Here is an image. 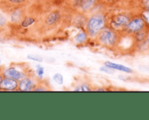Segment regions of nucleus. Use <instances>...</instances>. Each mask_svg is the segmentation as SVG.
<instances>
[{
	"mask_svg": "<svg viewBox=\"0 0 149 120\" xmlns=\"http://www.w3.org/2000/svg\"><path fill=\"white\" fill-rule=\"evenodd\" d=\"M147 35H148V28L145 29V30L140 31L136 32L135 34H134V35H132L130 37H132L133 43L134 44H140V43H142V42L146 41Z\"/></svg>",
	"mask_w": 149,
	"mask_h": 120,
	"instance_id": "obj_11",
	"label": "nucleus"
},
{
	"mask_svg": "<svg viewBox=\"0 0 149 120\" xmlns=\"http://www.w3.org/2000/svg\"><path fill=\"white\" fill-rule=\"evenodd\" d=\"M3 70L2 69H0V83H1V81H2V79L3 78Z\"/></svg>",
	"mask_w": 149,
	"mask_h": 120,
	"instance_id": "obj_26",
	"label": "nucleus"
},
{
	"mask_svg": "<svg viewBox=\"0 0 149 120\" xmlns=\"http://www.w3.org/2000/svg\"><path fill=\"white\" fill-rule=\"evenodd\" d=\"M60 17H61V15L58 11H52L47 16V17L45 19V23L48 25H52V24H56L60 19Z\"/></svg>",
	"mask_w": 149,
	"mask_h": 120,
	"instance_id": "obj_12",
	"label": "nucleus"
},
{
	"mask_svg": "<svg viewBox=\"0 0 149 120\" xmlns=\"http://www.w3.org/2000/svg\"><path fill=\"white\" fill-rule=\"evenodd\" d=\"M25 0H10V2L13 3H21L23 2H24Z\"/></svg>",
	"mask_w": 149,
	"mask_h": 120,
	"instance_id": "obj_24",
	"label": "nucleus"
},
{
	"mask_svg": "<svg viewBox=\"0 0 149 120\" xmlns=\"http://www.w3.org/2000/svg\"><path fill=\"white\" fill-rule=\"evenodd\" d=\"M6 24H7V18L3 15L0 14V28L5 26Z\"/></svg>",
	"mask_w": 149,
	"mask_h": 120,
	"instance_id": "obj_22",
	"label": "nucleus"
},
{
	"mask_svg": "<svg viewBox=\"0 0 149 120\" xmlns=\"http://www.w3.org/2000/svg\"><path fill=\"white\" fill-rule=\"evenodd\" d=\"M3 74L4 77L7 78H13L17 81L21 80L22 78H24V77L28 76V73L23 70L18 69L16 66H10L8 68H5L3 70Z\"/></svg>",
	"mask_w": 149,
	"mask_h": 120,
	"instance_id": "obj_6",
	"label": "nucleus"
},
{
	"mask_svg": "<svg viewBox=\"0 0 149 120\" xmlns=\"http://www.w3.org/2000/svg\"><path fill=\"white\" fill-rule=\"evenodd\" d=\"M37 82L35 79L29 75L22 78L21 80L18 81V86H17V91L20 92H33L35 87L37 86Z\"/></svg>",
	"mask_w": 149,
	"mask_h": 120,
	"instance_id": "obj_7",
	"label": "nucleus"
},
{
	"mask_svg": "<svg viewBox=\"0 0 149 120\" xmlns=\"http://www.w3.org/2000/svg\"><path fill=\"white\" fill-rule=\"evenodd\" d=\"M90 39L86 29H81L74 37V42L76 44H85Z\"/></svg>",
	"mask_w": 149,
	"mask_h": 120,
	"instance_id": "obj_10",
	"label": "nucleus"
},
{
	"mask_svg": "<svg viewBox=\"0 0 149 120\" xmlns=\"http://www.w3.org/2000/svg\"><path fill=\"white\" fill-rule=\"evenodd\" d=\"M93 91H97V92H106L107 91V88H93Z\"/></svg>",
	"mask_w": 149,
	"mask_h": 120,
	"instance_id": "obj_23",
	"label": "nucleus"
},
{
	"mask_svg": "<svg viewBox=\"0 0 149 120\" xmlns=\"http://www.w3.org/2000/svg\"><path fill=\"white\" fill-rule=\"evenodd\" d=\"M147 28H148L147 24H146L144 19L142 18V17L140 15L139 11L138 12L134 11L127 25L126 26L124 35L132 36V35L135 34L136 32L142 31V30H145Z\"/></svg>",
	"mask_w": 149,
	"mask_h": 120,
	"instance_id": "obj_4",
	"label": "nucleus"
},
{
	"mask_svg": "<svg viewBox=\"0 0 149 120\" xmlns=\"http://www.w3.org/2000/svg\"><path fill=\"white\" fill-rule=\"evenodd\" d=\"M28 59L32 60V61H36V62H42L43 61V58L39 55H34V54H29L27 56Z\"/></svg>",
	"mask_w": 149,
	"mask_h": 120,
	"instance_id": "obj_20",
	"label": "nucleus"
},
{
	"mask_svg": "<svg viewBox=\"0 0 149 120\" xmlns=\"http://www.w3.org/2000/svg\"><path fill=\"white\" fill-rule=\"evenodd\" d=\"M77 6L84 14H89L101 6L100 0H78Z\"/></svg>",
	"mask_w": 149,
	"mask_h": 120,
	"instance_id": "obj_5",
	"label": "nucleus"
},
{
	"mask_svg": "<svg viewBox=\"0 0 149 120\" xmlns=\"http://www.w3.org/2000/svg\"><path fill=\"white\" fill-rule=\"evenodd\" d=\"M104 65L108 66L109 68L113 69V71H121V72L126 73V74H133L134 73V70L132 68L126 66V65H120V64L112 62V61H106L104 63Z\"/></svg>",
	"mask_w": 149,
	"mask_h": 120,
	"instance_id": "obj_9",
	"label": "nucleus"
},
{
	"mask_svg": "<svg viewBox=\"0 0 149 120\" xmlns=\"http://www.w3.org/2000/svg\"><path fill=\"white\" fill-rule=\"evenodd\" d=\"M122 35L109 26L105 27L96 37L95 42L100 46L113 51L116 50L121 43Z\"/></svg>",
	"mask_w": 149,
	"mask_h": 120,
	"instance_id": "obj_2",
	"label": "nucleus"
},
{
	"mask_svg": "<svg viewBox=\"0 0 149 120\" xmlns=\"http://www.w3.org/2000/svg\"><path fill=\"white\" fill-rule=\"evenodd\" d=\"M107 20L108 10L105 7L103 9H97L88 14L85 22V29L90 39L94 40L98 34L107 26Z\"/></svg>",
	"mask_w": 149,
	"mask_h": 120,
	"instance_id": "obj_1",
	"label": "nucleus"
},
{
	"mask_svg": "<svg viewBox=\"0 0 149 120\" xmlns=\"http://www.w3.org/2000/svg\"><path fill=\"white\" fill-rule=\"evenodd\" d=\"M146 44H148V46L149 47V28H148V35H147V38H146Z\"/></svg>",
	"mask_w": 149,
	"mask_h": 120,
	"instance_id": "obj_25",
	"label": "nucleus"
},
{
	"mask_svg": "<svg viewBox=\"0 0 149 120\" xmlns=\"http://www.w3.org/2000/svg\"><path fill=\"white\" fill-rule=\"evenodd\" d=\"M133 12L127 10H119L112 14L108 12L107 26L118 31L121 35H124L126 26L127 25Z\"/></svg>",
	"mask_w": 149,
	"mask_h": 120,
	"instance_id": "obj_3",
	"label": "nucleus"
},
{
	"mask_svg": "<svg viewBox=\"0 0 149 120\" xmlns=\"http://www.w3.org/2000/svg\"><path fill=\"white\" fill-rule=\"evenodd\" d=\"M53 80H54V82H55L56 84H58V85H62L63 83H64V77H63V75L60 74V73H56V74H54V76H53Z\"/></svg>",
	"mask_w": 149,
	"mask_h": 120,
	"instance_id": "obj_19",
	"label": "nucleus"
},
{
	"mask_svg": "<svg viewBox=\"0 0 149 120\" xmlns=\"http://www.w3.org/2000/svg\"><path fill=\"white\" fill-rule=\"evenodd\" d=\"M35 71H36V75L38 76V78L39 79H43L44 74H45V68L40 65H37L35 67Z\"/></svg>",
	"mask_w": 149,
	"mask_h": 120,
	"instance_id": "obj_17",
	"label": "nucleus"
},
{
	"mask_svg": "<svg viewBox=\"0 0 149 120\" xmlns=\"http://www.w3.org/2000/svg\"><path fill=\"white\" fill-rule=\"evenodd\" d=\"M139 13L144 19V21L147 24V27L149 28V10H140Z\"/></svg>",
	"mask_w": 149,
	"mask_h": 120,
	"instance_id": "obj_18",
	"label": "nucleus"
},
{
	"mask_svg": "<svg viewBox=\"0 0 149 120\" xmlns=\"http://www.w3.org/2000/svg\"><path fill=\"white\" fill-rule=\"evenodd\" d=\"M17 86H18V81L3 77L0 83V91L3 92H13V91H17Z\"/></svg>",
	"mask_w": 149,
	"mask_h": 120,
	"instance_id": "obj_8",
	"label": "nucleus"
},
{
	"mask_svg": "<svg viewBox=\"0 0 149 120\" xmlns=\"http://www.w3.org/2000/svg\"><path fill=\"white\" fill-rule=\"evenodd\" d=\"M1 65H2V61H1V59H0V67H1Z\"/></svg>",
	"mask_w": 149,
	"mask_h": 120,
	"instance_id": "obj_27",
	"label": "nucleus"
},
{
	"mask_svg": "<svg viewBox=\"0 0 149 120\" xmlns=\"http://www.w3.org/2000/svg\"><path fill=\"white\" fill-rule=\"evenodd\" d=\"M93 90V88H92L90 84L86 82H82L78 85H76V87L74 88L75 92H92Z\"/></svg>",
	"mask_w": 149,
	"mask_h": 120,
	"instance_id": "obj_13",
	"label": "nucleus"
},
{
	"mask_svg": "<svg viewBox=\"0 0 149 120\" xmlns=\"http://www.w3.org/2000/svg\"><path fill=\"white\" fill-rule=\"evenodd\" d=\"M100 71H102V72H105V73H107V74H113L114 73V71L113 70V69H111V68H109L108 66H107V65H102L100 68Z\"/></svg>",
	"mask_w": 149,
	"mask_h": 120,
	"instance_id": "obj_21",
	"label": "nucleus"
},
{
	"mask_svg": "<svg viewBox=\"0 0 149 120\" xmlns=\"http://www.w3.org/2000/svg\"><path fill=\"white\" fill-rule=\"evenodd\" d=\"M36 22V19L32 17H25L24 20L21 22V26L23 28H28L31 25H32Z\"/></svg>",
	"mask_w": 149,
	"mask_h": 120,
	"instance_id": "obj_16",
	"label": "nucleus"
},
{
	"mask_svg": "<svg viewBox=\"0 0 149 120\" xmlns=\"http://www.w3.org/2000/svg\"><path fill=\"white\" fill-rule=\"evenodd\" d=\"M122 0H100V3L106 9H111V8H114Z\"/></svg>",
	"mask_w": 149,
	"mask_h": 120,
	"instance_id": "obj_14",
	"label": "nucleus"
},
{
	"mask_svg": "<svg viewBox=\"0 0 149 120\" xmlns=\"http://www.w3.org/2000/svg\"><path fill=\"white\" fill-rule=\"evenodd\" d=\"M137 7L140 10H149V0H136Z\"/></svg>",
	"mask_w": 149,
	"mask_h": 120,
	"instance_id": "obj_15",
	"label": "nucleus"
}]
</instances>
